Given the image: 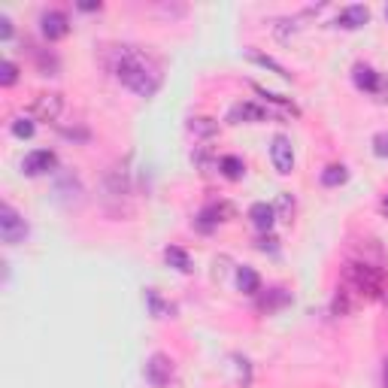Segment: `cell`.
Returning <instances> with one entry per match:
<instances>
[{
  "label": "cell",
  "instance_id": "11",
  "mask_svg": "<svg viewBox=\"0 0 388 388\" xmlns=\"http://www.w3.org/2000/svg\"><path fill=\"white\" fill-rule=\"evenodd\" d=\"M370 22V10L361 3H352V6H343L340 15H337V24L346 31H355V28H364V24Z\"/></svg>",
  "mask_w": 388,
  "mask_h": 388
},
{
  "label": "cell",
  "instance_id": "1",
  "mask_svg": "<svg viewBox=\"0 0 388 388\" xmlns=\"http://www.w3.org/2000/svg\"><path fill=\"white\" fill-rule=\"evenodd\" d=\"M110 70H112V76L125 88H130L137 97H152L161 88V70L149 61V55L137 52V49H130V46L115 49L110 58Z\"/></svg>",
  "mask_w": 388,
  "mask_h": 388
},
{
  "label": "cell",
  "instance_id": "24",
  "mask_svg": "<svg viewBox=\"0 0 388 388\" xmlns=\"http://www.w3.org/2000/svg\"><path fill=\"white\" fill-rule=\"evenodd\" d=\"M19 82V67H15L12 61H3V73H0V85L3 88H10Z\"/></svg>",
  "mask_w": 388,
  "mask_h": 388
},
{
  "label": "cell",
  "instance_id": "22",
  "mask_svg": "<svg viewBox=\"0 0 388 388\" xmlns=\"http://www.w3.org/2000/svg\"><path fill=\"white\" fill-rule=\"evenodd\" d=\"M255 92H258L261 97H267L270 103H279L285 112H292V115H297V112H301V110H297V106H294L292 101H288V97H282V94H273V92H267V88H261V85H255Z\"/></svg>",
  "mask_w": 388,
  "mask_h": 388
},
{
  "label": "cell",
  "instance_id": "4",
  "mask_svg": "<svg viewBox=\"0 0 388 388\" xmlns=\"http://www.w3.org/2000/svg\"><path fill=\"white\" fill-rule=\"evenodd\" d=\"M143 376H146V382H149V385H155V388H167V385L173 382V361L167 358V355L155 352L152 358L146 361Z\"/></svg>",
  "mask_w": 388,
  "mask_h": 388
},
{
  "label": "cell",
  "instance_id": "14",
  "mask_svg": "<svg viewBox=\"0 0 388 388\" xmlns=\"http://www.w3.org/2000/svg\"><path fill=\"white\" fill-rule=\"evenodd\" d=\"M188 134L197 137V140H210L219 134V121L216 119H206V115H194V119H188Z\"/></svg>",
  "mask_w": 388,
  "mask_h": 388
},
{
  "label": "cell",
  "instance_id": "33",
  "mask_svg": "<svg viewBox=\"0 0 388 388\" xmlns=\"http://www.w3.org/2000/svg\"><path fill=\"white\" fill-rule=\"evenodd\" d=\"M385 19H388V6H385Z\"/></svg>",
  "mask_w": 388,
  "mask_h": 388
},
{
  "label": "cell",
  "instance_id": "5",
  "mask_svg": "<svg viewBox=\"0 0 388 388\" xmlns=\"http://www.w3.org/2000/svg\"><path fill=\"white\" fill-rule=\"evenodd\" d=\"M230 219H234V206L228 201H210L201 210V216H197V225H201V230H212L216 225L230 221Z\"/></svg>",
  "mask_w": 388,
  "mask_h": 388
},
{
  "label": "cell",
  "instance_id": "12",
  "mask_svg": "<svg viewBox=\"0 0 388 388\" xmlns=\"http://www.w3.org/2000/svg\"><path fill=\"white\" fill-rule=\"evenodd\" d=\"M352 82L361 88V92H370V94H376L379 92V85H382V76L370 67V64H355V70H352Z\"/></svg>",
  "mask_w": 388,
  "mask_h": 388
},
{
  "label": "cell",
  "instance_id": "15",
  "mask_svg": "<svg viewBox=\"0 0 388 388\" xmlns=\"http://www.w3.org/2000/svg\"><path fill=\"white\" fill-rule=\"evenodd\" d=\"M164 261L170 264V267H176L179 273H192V258H188V252L185 249H179V246H167L164 249Z\"/></svg>",
  "mask_w": 388,
  "mask_h": 388
},
{
  "label": "cell",
  "instance_id": "31",
  "mask_svg": "<svg viewBox=\"0 0 388 388\" xmlns=\"http://www.w3.org/2000/svg\"><path fill=\"white\" fill-rule=\"evenodd\" d=\"M382 388H388V358H385V367H382Z\"/></svg>",
  "mask_w": 388,
  "mask_h": 388
},
{
  "label": "cell",
  "instance_id": "29",
  "mask_svg": "<svg viewBox=\"0 0 388 388\" xmlns=\"http://www.w3.org/2000/svg\"><path fill=\"white\" fill-rule=\"evenodd\" d=\"M279 210L292 212V210H294V201H292V197H288V194H282V197H279Z\"/></svg>",
  "mask_w": 388,
  "mask_h": 388
},
{
  "label": "cell",
  "instance_id": "2",
  "mask_svg": "<svg viewBox=\"0 0 388 388\" xmlns=\"http://www.w3.org/2000/svg\"><path fill=\"white\" fill-rule=\"evenodd\" d=\"M346 292H355V294H361V297H382L385 292V276H382V270L373 267V264H349L346 267Z\"/></svg>",
  "mask_w": 388,
  "mask_h": 388
},
{
  "label": "cell",
  "instance_id": "18",
  "mask_svg": "<svg viewBox=\"0 0 388 388\" xmlns=\"http://www.w3.org/2000/svg\"><path fill=\"white\" fill-rule=\"evenodd\" d=\"M288 301H292V294H288V292H282V288H270V294H264L261 301H258V310L273 312V310H279V307H285Z\"/></svg>",
  "mask_w": 388,
  "mask_h": 388
},
{
  "label": "cell",
  "instance_id": "6",
  "mask_svg": "<svg viewBox=\"0 0 388 388\" xmlns=\"http://www.w3.org/2000/svg\"><path fill=\"white\" fill-rule=\"evenodd\" d=\"M270 158H273V167L282 173V176L294 170V149H292V140L285 134L273 137V143H270Z\"/></svg>",
  "mask_w": 388,
  "mask_h": 388
},
{
  "label": "cell",
  "instance_id": "10",
  "mask_svg": "<svg viewBox=\"0 0 388 388\" xmlns=\"http://www.w3.org/2000/svg\"><path fill=\"white\" fill-rule=\"evenodd\" d=\"M64 110V97L61 94H40L34 106H31V112L37 115V119L43 121H58V115Z\"/></svg>",
  "mask_w": 388,
  "mask_h": 388
},
{
  "label": "cell",
  "instance_id": "30",
  "mask_svg": "<svg viewBox=\"0 0 388 388\" xmlns=\"http://www.w3.org/2000/svg\"><path fill=\"white\" fill-rule=\"evenodd\" d=\"M79 10H85V12H92V10H101V3H88V0H85V3H79Z\"/></svg>",
  "mask_w": 388,
  "mask_h": 388
},
{
  "label": "cell",
  "instance_id": "19",
  "mask_svg": "<svg viewBox=\"0 0 388 388\" xmlns=\"http://www.w3.org/2000/svg\"><path fill=\"white\" fill-rule=\"evenodd\" d=\"M219 170L225 179H243L246 173V164L237 158V155H225V158H219Z\"/></svg>",
  "mask_w": 388,
  "mask_h": 388
},
{
  "label": "cell",
  "instance_id": "21",
  "mask_svg": "<svg viewBox=\"0 0 388 388\" xmlns=\"http://www.w3.org/2000/svg\"><path fill=\"white\" fill-rule=\"evenodd\" d=\"M249 58H252L255 64H261V67L273 70L276 76H282V79H292V73H288V70H285V67H282V64H279V61H273V58H270V55H261V52H249Z\"/></svg>",
  "mask_w": 388,
  "mask_h": 388
},
{
  "label": "cell",
  "instance_id": "25",
  "mask_svg": "<svg viewBox=\"0 0 388 388\" xmlns=\"http://www.w3.org/2000/svg\"><path fill=\"white\" fill-rule=\"evenodd\" d=\"M12 134L19 137V140L34 137V121H31V119H15V121H12Z\"/></svg>",
  "mask_w": 388,
  "mask_h": 388
},
{
  "label": "cell",
  "instance_id": "3",
  "mask_svg": "<svg viewBox=\"0 0 388 388\" xmlns=\"http://www.w3.org/2000/svg\"><path fill=\"white\" fill-rule=\"evenodd\" d=\"M24 237H28V221H24L10 203H3L0 206V240L6 246H19Z\"/></svg>",
  "mask_w": 388,
  "mask_h": 388
},
{
  "label": "cell",
  "instance_id": "17",
  "mask_svg": "<svg viewBox=\"0 0 388 388\" xmlns=\"http://www.w3.org/2000/svg\"><path fill=\"white\" fill-rule=\"evenodd\" d=\"M237 285H240L243 294H258L261 292V279L252 267H240L237 270Z\"/></svg>",
  "mask_w": 388,
  "mask_h": 388
},
{
  "label": "cell",
  "instance_id": "32",
  "mask_svg": "<svg viewBox=\"0 0 388 388\" xmlns=\"http://www.w3.org/2000/svg\"><path fill=\"white\" fill-rule=\"evenodd\" d=\"M382 206H385V210H388V197H385V201H382Z\"/></svg>",
  "mask_w": 388,
  "mask_h": 388
},
{
  "label": "cell",
  "instance_id": "27",
  "mask_svg": "<svg viewBox=\"0 0 388 388\" xmlns=\"http://www.w3.org/2000/svg\"><path fill=\"white\" fill-rule=\"evenodd\" d=\"M0 37H3V40L12 37V22H10V15H0Z\"/></svg>",
  "mask_w": 388,
  "mask_h": 388
},
{
  "label": "cell",
  "instance_id": "8",
  "mask_svg": "<svg viewBox=\"0 0 388 388\" xmlns=\"http://www.w3.org/2000/svg\"><path fill=\"white\" fill-rule=\"evenodd\" d=\"M267 119H270V112L264 110V106L252 103V101L234 103V106H230V112H228V121H230V125H240V121H267Z\"/></svg>",
  "mask_w": 388,
  "mask_h": 388
},
{
  "label": "cell",
  "instance_id": "23",
  "mask_svg": "<svg viewBox=\"0 0 388 388\" xmlns=\"http://www.w3.org/2000/svg\"><path fill=\"white\" fill-rule=\"evenodd\" d=\"M192 158H194L197 167H201V173H212V167H219V161H212V152H210V149H197Z\"/></svg>",
  "mask_w": 388,
  "mask_h": 388
},
{
  "label": "cell",
  "instance_id": "16",
  "mask_svg": "<svg viewBox=\"0 0 388 388\" xmlns=\"http://www.w3.org/2000/svg\"><path fill=\"white\" fill-rule=\"evenodd\" d=\"M146 307H149V312H152L155 319H170L173 316V307L164 297L155 292V288H146Z\"/></svg>",
  "mask_w": 388,
  "mask_h": 388
},
{
  "label": "cell",
  "instance_id": "7",
  "mask_svg": "<svg viewBox=\"0 0 388 388\" xmlns=\"http://www.w3.org/2000/svg\"><path fill=\"white\" fill-rule=\"evenodd\" d=\"M40 31H43L46 40H61V37L70 34V22L61 10H49V12L40 15Z\"/></svg>",
  "mask_w": 388,
  "mask_h": 388
},
{
  "label": "cell",
  "instance_id": "13",
  "mask_svg": "<svg viewBox=\"0 0 388 388\" xmlns=\"http://www.w3.org/2000/svg\"><path fill=\"white\" fill-rule=\"evenodd\" d=\"M249 219H252V225L258 228V230H270V228H273V221H276V206H270V203H252L249 206Z\"/></svg>",
  "mask_w": 388,
  "mask_h": 388
},
{
  "label": "cell",
  "instance_id": "26",
  "mask_svg": "<svg viewBox=\"0 0 388 388\" xmlns=\"http://www.w3.org/2000/svg\"><path fill=\"white\" fill-rule=\"evenodd\" d=\"M373 152L379 155V158H388V130H379V134L373 137Z\"/></svg>",
  "mask_w": 388,
  "mask_h": 388
},
{
  "label": "cell",
  "instance_id": "20",
  "mask_svg": "<svg viewBox=\"0 0 388 388\" xmlns=\"http://www.w3.org/2000/svg\"><path fill=\"white\" fill-rule=\"evenodd\" d=\"M346 179H349V170L343 167V164H331V167L321 170V185L334 188V185H343Z\"/></svg>",
  "mask_w": 388,
  "mask_h": 388
},
{
  "label": "cell",
  "instance_id": "28",
  "mask_svg": "<svg viewBox=\"0 0 388 388\" xmlns=\"http://www.w3.org/2000/svg\"><path fill=\"white\" fill-rule=\"evenodd\" d=\"M258 249H264V252H276V240H273V237H264V240H258Z\"/></svg>",
  "mask_w": 388,
  "mask_h": 388
},
{
  "label": "cell",
  "instance_id": "9",
  "mask_svg": "<svg viewBox=\"0 0 388 388\" xmlns=\"http://www.w3.org/2000/svg\"><path fill=\"white\" fill-rule=\"evenodd\" d=\"M58 164L55 152H49V149H37V152H31L28 158L22 161V170L28 173V176H43V173H49Z\"/></svg>",
  "mask_w": 388,
  "mask_h": 388
}]
</instances>
